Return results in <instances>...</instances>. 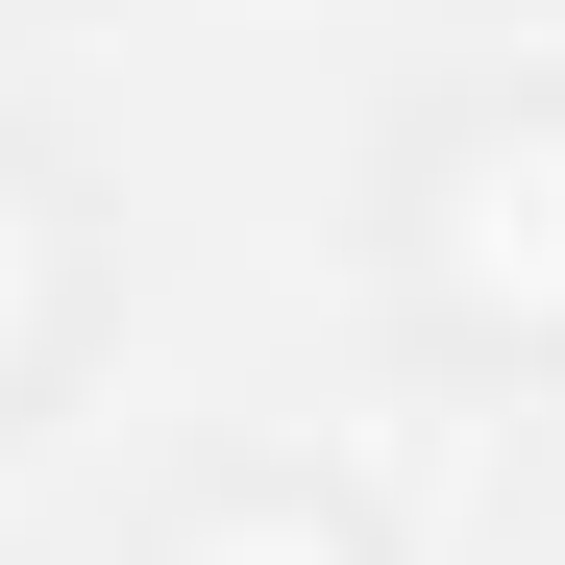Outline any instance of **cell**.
I'll use <instances>...</instances> for the list:
<instances>
[{
  "mask_svg": "<svg viewBox=\"0 0 565 565\" xmlns=\"http://www.w3.org/2000/svg\"><path fill=\"white\" fill-rule=\"evenodd\" d=\"M74 344V222H50V172H0V394Z\"/></svg>",
  "mask_w": 565,
  "mask_h": 565,
  "instance_id": "obj_3",
  "label": "cell"
},
{
  "mask_svg": "<svg viewBox=\"0 0 565 565\" xmlns=\"http://www.w3.org/2000/svg\"><path fill=\"white\" fill-rule=\"evenodd\" d=\"M148 565H369V516H344V492H296V467H246V492H198Z\"/></svg>",
  "mask_w": 565,
  "mask_h": 565,
  "instance_id": "obj_2",
  "label": "cell"
},
{
  "mask_svg": "<svg viewBox=\"0 0 565 565\" xmlns=\"http://www.w3.org/2000/svg\"><path fill=\"white\" fill-rule=\"evenodd\" d=\"M394 246H418V296H443L467 344H565V74H541V99H467V124L418 148Z\"/></svg>",
  "mask_w": 565,
  "mask_h": 565,
  "instance_id": "obj_1",
  "label": "cell"
}]
</instances>
